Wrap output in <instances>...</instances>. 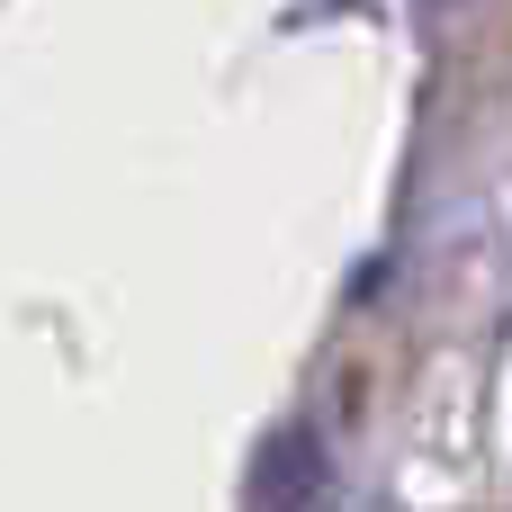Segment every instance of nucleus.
I'll use <instances>...</instances> for the list:
<instances>
[{"label": "nucleus", "mask_w": 512, "mask_h": 512, "mask_svg": "<svg viewBox=\"0 0 512 512\" xmlns=\"http://www.w3.org/2000/svg\"><path fill=\"white\" fill-rule=\"evenodd\" d=\"M333 450L315 423H279L252 459V512H333Z\"/></svg>", "instance_id": "f257e3e1"}]
</instances>
